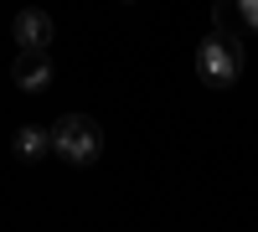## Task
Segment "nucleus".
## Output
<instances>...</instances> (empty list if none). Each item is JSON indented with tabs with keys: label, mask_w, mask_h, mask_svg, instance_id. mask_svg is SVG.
Wrapping results in <instances>:
<instances>
[{
	"label": "nucleus",
	"mask_w": 258,
	"mask_h": 232,
	"mask_svg": "<svg viewBox=\"0 0 258 232\" xmlns=\"http://www.w3.org/2000/svg\"><path fill=\"white\" fill-rule=\"evenodd\" d=\"M197 78L207 83V88H232V83L243 78V47H238V36L207 31L202 47H197Z\"/></svg>",
	"instance_id": "f257e3e1"
},
{
	"label": "nucleus",
	"mask_w": 258,
	"mask_h": 232,
	"mask_svg": "<svg viewBox=\"0 0 258 232\" xmlns=\"http://www.w3.org/2000/svg\"><path fill=\"white\" fill-rule=\"evenodd\" d=\"M52 150L68 160V165H93L103 155V129L88 114H62L52 124Z\"/></svg>",
	"instance_id": "f03ea898"
},
{
	"label": "nucleus",
	"mask_w": 258,
	"mask_h": 232,
	"mask_svg": "<svg viewBox=\"0 0 258 232\" xmlns=\"http://www.w3.org/2000/svg\"><path fill=\"white\" fill-rule=\"evenodd\" d=\"M11 150H16L21 160H41V155L52 150V129H36V124H26V129H16Z\"/></svg>",
	"instance_id": "423d86ee"
},
{
	"label": "nucleus",
	"mask_w": 258,
	"mask_h": 232,
	"mask_svg": "<svg viewBox=\"0 0 258 232\" xmlns=\"http://www.w3.org/2000/svg\"><path fill=\"white\" fill-rule=\"evenodd\" d=\"M212 21H217V31H227V36L258 31V0H217V6H212Z\"/></svg>",
	"instance_id": "20e7f679"
},
{
	"label": "nucleus",
	"mask_w": 258,
	"mask_h": 232,
	"mask_svg": "<svg viewBox=\"0 0 258 232\" xmlns=\"http://www.w3.org/2000/svg\"><path fill=\"white\" fill-rule=\"evenodd\" d=\"M11 78H16V88H26V93H41V88L52 83L47 47H21V57L11 62Z\"/></svg>",
	"instance_id": "7ed1b4c3"
},
{
	"label": "nucleus",
	"mask_w": 258,
	"mask_h": 232,
	"mask_svg": "<svg viewBox=\"0 0 258 232\" xmlns=\"http://www.w3.org/2000/svg\"><path fill=\"white\" fill-rule=\"evenodd\" d=\"M11 36H16V47H47L52 41V16L47 11H21L16 21H11Z\"/></svg>",
	"instance_id": "39448f33"
}]
</instances>
